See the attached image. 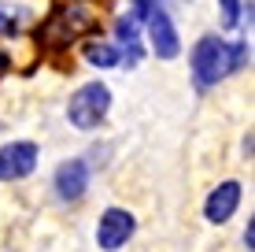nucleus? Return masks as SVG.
<instances>
[{
	"instance_id": "2",
	"label": "nucleus",
	"mask_w": 255,
	"mask_h": 252,
	"mask_svg": "<svg viewBox=\"0 0 255 252\" xmlns=\"http://www.w3.org/2000/svg\"><path fill=\"white\" fill-rule=\"evenodd\" d=\"M93 26H96V11L89 7V0H74V4H63L48 15V22L37 30V41L45 48H67L82 33H89Z\"/></svg>"
},
{
	"instance_id": "11",
	"label": "nucleus",
	"mask_w": 255,
	"mask_h": 252,
	"mask_svg": "<svg viewBox=\"0 0 255 252\" xmlns=\"http://www.w3.org/2000/svg\"><path fill=\"white\" fill-rule=\"evenodd\" d=\"M218 4H222V22L226 26H230V30H233V26H241V0H218Z\"/></svg>"
},
{
	"instance_id": "8",
	"label": "nucleus",
	"mask_w": 255,
	"mask_h": 252,
	"mask_svg": "<svg viewBox=\"0 0 255 252\" xmlns=\"http://www.w3.org/2000/svg\"><path fill=\"white\" fill-rule=\"evenodd\" d=\"M237 204H241V182L230 178V182H222V186H215L207 193V204H204L207 223H226L237 212Z\"/></svg>"
},
{
	"instance_id": "10",
	"label": "nucleus",
	"mask_w": 255,
	"mask_h": 252,
	"mask_svg": "<svg viewBox=\"0 0 255 252\" xmlns=\"http://www.w3.org/2000/svg\"><path fill=\"white\" fill-rule=\"evenodd\" d=\"M26 22V7L19 4H0V37H15Z\"/></svg>"
},
{
	"instance_id": "6",
	"label": "nucleus",
	"mask_w": 255,
	"mask_h": 252,
	"mask_svg": "<svg viewBox=\"0 0 255 252\" xmlns=\"http://www.w3.org/2000/svg\"><path fill=\"white\" fill-rule=\"evenodd\" d=\"M144 26H148V41H152V52H155L159 59H174V56L181 52V41H178V30H174V19L163 11L159 4L148 11Z\"/></svg>"
},
{
	"instance_id": "7",
	"label": "nucleus",
	"mask_w": 255,
	"mask_h": 252,
	"mask_svg": "<svg viewBox=\"0 0 255 252\" xmlns=\"http://www.w3.org/2000/svg\"><path fill=\"white\" fill-rule=\"evenodd\" d=\"M52 186H56V197L67 204L82 201L85 189H89V163L85 160H63L52 175Z\"/></svg>"
},
{
	"instance_id": "12",
	"label": "nucleus",
	"mask_w": 255,
	"mask_h": 252,
	"mask_svg": "<svg viewBox=\"0 0 255 252\" xmlns=\"http://www.w3.org/2000/svg\"><path fill=\"white\" fill-rule=\"evenodd\" d=\"M244 245H248V252L255 249V227H252V219H248V230H244Z\"/></svg>"
},
{
	"instance_id": "3",
	"label": "nucleus",
	"mask_w": 255,
	"mask_h": 252,
	"mask_svg": "<svg viewBox=\"0 0 255 252\" xmlns=\"http://www.w3.org/2000/svg\"><path fill=\"white\" fill-rule=\"evenodd\" d=\"M108 111H111V89L104 82H85V85H78L74 89V97L67 100V119H70V126L74 130H96L108 119Z\"/></svg>"
},
{
	"instance_id": "1",
	"label": "nucleus",
	"mask_w": 255,
	"mask_h": 252,
	"mask_svg": "<svg viewBox=\"0 0 255 252\" xmlns=\"http://www.w3.org/2000/svg\"><path fill=\"white\" fill-rule=\"evenodd\" d=\"M244 59H248V41H222L218 33H204V37L192 45V82H196V89H211V85H218L226 74L241 71Z\"/></svg>"
},
{
	"instance_id": "13",
	"label": "nucleus",
	"mask_w": 255,
	"mask_h": 252,
	"mask_svg": "<svg viewBox=\"0 0 255 252\" xmlns=\"http://www.w3.org/2000/svg\"><path fill=\"white\" fill-rule=\"evenodd\" d=\"M0 71H7V56H4V52H0Z\"/></svg>"
},
{
	"instance_id": "9",
	"label": "nucleus",
	"mask_w": 255,
	"mask_h": 252,
	"mask_svg": "<svg viewBox=\"0 0 255 252\" xmlns=\"http://www.w3.org/2000/svg\"><path fill=\"white\" fill-rule=\"evenodd\" d=\"M85 59H89L93 67H119L122 52H119V45H111V41H89V45H85Z\"/></svg>"
},
{
	"instance_id": "4",
	"label": "nucleus",
	"mask_w": 255,
	"mask_h": 252,
	"mask_svg": "<svg viewBox=\"0 0 255 252\" xmlns=\"http://www.w3.org/2000/svg\"><path fill=\"white\" fill-rule=\"evenodd\" d=\"M133 230H137V219L126 208H108V212L100 215V223H96V245L104 252H119L133 238Z\"/></svg>"
},
{
	"instance_id": "5",
	"label": "nucleus",
	"mask_w": 255,
	"mask_h": 252,
	"mask_svg": "<svg viewBox=\"0 0 255 252\" xmlns=\"http://www.w3.org/2000/svg\"><path fill=\"white\" fill-rule=\"evenodd\" d=\"M37 145L33 141H11L0 149V182H22L37 167Z\"/></svg>"
}]
</instances>
